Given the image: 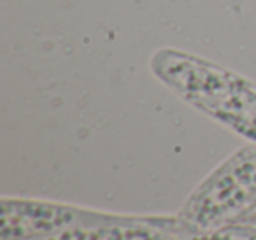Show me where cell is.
Here are the masks:
<instances>
[{
    "mask_svg": "<svg viewBox=\"0 0 256 240\" xmlns=\"http://www.w3.org/2000/svg\"><path fill=\"white\" fill-rule=\"evenodd\" d=\"M151 70L186 104L256 144L254 81L172 48L153 54Z\"/></svg>",
    "mask_w": 256,
    "mask_h": 240,
    "instance_id": "obj_1",
    "label": "cell"
},
{
    "mask_svg": "<svg viewBox=\"0 0 256 240\" xmlns=\"http://www.w3.org/2000/svg\"><path fill=\"white\" fill-rule=\"evenodd\" d=\"M256 212V144L242 146L218 165L182 204L178 216L195 233L246 224Z\"/></svg>",
    "mask_w": 256,
    "mask_h": 240,
    "instance_id": "obj_2",
    "label": "cell"
},
{
    "mask_svg": "<svg viewBox=\"0 0 256 240\" xmlns=\"http://www.w3.org/2000/svg\"><path fill=\"white\" fill-rule=\"evenodd\" d=\"M196 235L178 214H123L116 221L76 226L36 240H195Z\"/></svg>",
    "mask_w": 256,
    "mask_h": 240,
    "instance_id": "obj_3",
    "label": "cell"
},
{
    "mask_svg": "<svg viewBox=\"0 0 256 240\" xmlns=\"http://www.w3.org/2000/svg\"><path fill=\"white\" fill-rule=\"evenodd\" d=\"M195 240H256V226L237 224L210 233H198Z\"/></svg>",
    "mask_w": 256,
    "mask_h": 240,
    "instance_id": "obj_4",
    "label": "cell"
}]
</instances>
